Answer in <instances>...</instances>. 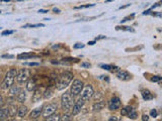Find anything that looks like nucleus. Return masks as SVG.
Wrapping results in <instances>:
<instances>
[{
  "label": "nucleus",
  "mask_w": 162,
  "mask_h": 121,
  "mask_svg": "<svg viewBox=\"0 0 162 121\" xmlns=\"http://www.w3.org/2000/svg\"><path fill=\"white\" fill-rule=\"evenodd\" d=\"M72 79H73V73L71 72H64L60 75V77L58 78V81L56 83V87L58 90H63L71 83Z\"/></svg>",
  "instance_id": "obj_1"
},
{
  "label": "nucleus",
  "mask_w": 162,
  "mask_h": 121,
  "mask_svg": "<svg viewBox=\"0 0 162 121\" xmlns=\"http://www.w3.org/2000/svg\"><path fill=\"white\" fill-rule=\"evenodd\" d=\"M74 103V96L70 92H65L61 96V107L66 112L72 109Z\"/></svg>",
  "instance_id": "obj_2"
},
{
  "label": "nucleus",
  "mask_w": 162,
  "mask_h": 121,
  "mask_svg": "<svg viewBox=\"0 0 162 121\" xmlns=\"http://www.w3.org/2000/svg\"><path fill=\"white\" fill-rule=\"evenodd\" d=\"M16 74H17L16 69H10V70L6 73L4 79H3V82L1 83L2 89H8V88H10L12 86L13 83H14V81H15Z\"/></svg>",
  "instance_id": "obj_3"
},
{
  "label": "nucleus",
  "mask_w": 162,
  "mask_h": 121,
  "mask_svg": "<svg viewBox=\"0 0 162 121\" xmlns=\"http://www.w3.org/2000/svg\"><path fill=\"white\" fill-rule=\"evenodd\" d=\"M31 77V72H29L28 69H21V70L17 71V74H16L15 77V81L17 84H24L28 82V80Z\"/></svg>",
  "instance_id": "obj_4"
},
{
  "label": "nucleus",
  "mask_w": 162,
  "mask_h": 121,
  "mask_svg": "<svg viewBox=\"0 0 162 121\" xmlns=\"http://www.w3.org/2000/svg\"><path fill=\"white\" fill-rule=\"evenodd\" d=\"M93 94H94V90H93V88H92L91 85H86L85 87L82 88V90L80 92L81 98L84 101H88L90 98H92Z\"/></svg>",
  "instance_id": "obj_5"
},
{
  "label": "nucleus",
  "mask_w": 162,
  "mask_h": 121,
  "mask_svg": "<svg viewBox=\"0 0 162 121\" xmlns=\"http://www.w3.org/2000/svg\"><path fill=\"white\" fill-rule=\"evenodd\" d=\"M82 88H83V82L80 80H74L73 83H72V85H71L70 93L73 95L74 97L78 96L81 92Z\"/></svg>",
  "instance_id": "obj_6"
},
{
  "label": "nucleus",
  "mask_w": 162,
  "mask_h": 121,
  "mask_svg": "<svg viewBox=\"0 0 162 121\" xmlns=\"http://www.w3.org/2000/svg\"><path fill=\"white\" fill-rule=\"evenodd\" d=\"M58 109V104L57 103H49L46 106H44V110H43V116L47 118L48 116L52 115L56 112Z\"/></svg>",
  "instance_id": "obj_7"
},
{
  "label": "nucleus",
  "mask_w": 162,
  "mask_h": 121,
  "mask_svg": "<svg viewBox=\"0 0 162 121\" xmlns=\"http://www.w3.org/2000/svg\"><path fill=\"white\" fill-rule=\"evenodd\" d=\"M84 102L85 101L82 99V98H80V99H78L76 102L74 103V105L73 107H72V116H75V115H77V114L80 113V111L82 109V107H83L84 105Z\"/></svg>",
  "instance_id": "obj_8"
},
{
  "label": "nucleus",
  "mask_w": 162,
  "mask_h": 121,
  "mask_svg": "<svg viewBox=\"0 0 162 121\" xmlns=\"http://www.w3.org/2000/svg\"><path fill=\"white\" fill-rule=\"evenodd\" d=\"M121 104L122 103H121L120 98L114 97V98H111V101L108 102V108H110V110H111V111H115L121 107Z\"/></svg>",
  "instance_id": "obj_9"
},
{
  "label": "nucleus",
  "mask_w": 162,
  "mask_h": 121,
  "mask_svg": "<svg viewBox=\"0 0 162 121\" xmlns=\"http://www.w3.org/2000/svg\"><path fill=\"white\" fill-rule=\"evenodd\" d=\"M117 77H118V79H120L122 81H129L132 79L131 74L125 70H118L117 71Z\"/></svg>",
  "instance_id": "obj_10"
},
{
  "label": "nucleus",
  "mask_w": 162,
  "mask_h": 121,
  "mask_svg": "<svg viewBox=\"0 0 162 121\" xmlns=\"http://www.w3.org/2000/svg\"><path fill=\"white\" fill-rule=\"evenodd\" d=\"M43 110H44V106H40L38 108H36L31 112L29 114V118L31 119H37L38 117L41 116V114L43 113Z\"/></svg>",
  "instance_id": "obj_11"
},
{
  "label": "nucleus",
  "mask_w": 162,
  "mask_h": 121,
  "mask_svg": "<svg viewBox=\"0 0 162 121\" xmlns=\"http://www.w3.org/2000/svg\"><path fill=\"white\" fill-rule=\"evenodd\" d=\"M37 88V81L36 79H28V82H26V90L29 91V92H32V91L36 90Z\"/></svg>",
  "instance_id": "obj_12"
},
{
  "label": "nucleus",
  "mask_w": 162,
  "mask_h": 121,
  "mask_svg": "<svg viewBox=\"0 0 162 121\" xmlns=\"http://www.w3.org/2000/svg\"><path fill=\"white\" fill-rule=\"evenodd\" d=\"M21 91V88L19 86H16V85H12V86L9 88V95L11 97H15L19 94V92Z\"/></svg>",
  "instance_id": "obj_13"
},
{
  "label": "nucleus",
  "mask_w": 162,
  "mask_h": 121,
  "mask_svg": "<svg viewBox=\"0 0 162 121\" xmlns=\"http://www.w3.org/2000/svg\"><path fill=\"white\" fill-rule=\"evenodd\" d=\"M43 95H44V93H43L41 88H36L34 96H32V102H38V101H40Z\"/></svg>",
  "instance_id": "obj_14"
},
{
  "label": "nucleus",
  "mask_w": 162,
  "mask_h": 121,
  "mask_svg": "<svg viewBox=\"0 0 162 121\" xmlns=\"http://www.w3.org/2000/svg\"><path fill=\"white\" fill-rule=\"evenodd\" d=\"M8 117H10L8 108H0V120L7 119Z\"/></svg>",
  "instance_id": "obj_15"
},
{
  "label": "nucleus",
  "mask_w": 162,
  "mask_h": 121,
  "mask_svg": "<svg viewBox=\"0 0 162 121\" xmlns=\"http://www.w3.org/2000/svg\"><path fill=\"white\" fill-rule=\"evenodd\" d=\"M142 97H143V99L145 101H149V100H152L154 98V96L152 95V93L150 92L149 90H147V89H145L142 91Z\"/></svg>",
  "instance_id": "obj_16"
},
{
  "label": "nucleus",
  "mask_w": 162,
  "mask_h": 121,
  "mask_svg": "<svg viewBox=\"0 0 162 121\" xmlns=\"http://www.w3.org/2000/svg\"><path fill=\"white\" fill-rule=\"evenodd\" d=\"M28 109L26 106H24V105L21 106L17 110V116L21 117V118H24L26 114H28Z\"/></svg>",
  "instance_id": "obj_17"
},
{
  "label": "nucleus",
  "mask_w": 162,
  "mask_h": 121,
  "mask_svg": "<svg viewBox=\"0 0 162 121\" xmlns=\"http://www.w3.org/2000/svg\"><path fill=\"white\" fill-rule=\"evenodd\" d=\"M104 106H105V103L104 102V101H97L96 103H94L93 104V111H100V110H102L104 108Z\"/></svg>",
  "instance_id": "obj_18"
},
{
  "label": "nucleus",
  "mask_w": 162,
  "mask_h": 121,
  "mask_svg": "<svg viewBox=\"0 0 162 121\" xmlns=\"http://www.w3.org/2000/svg\"><path fill=\"white\" fill-rule=\"evenodd\" d=\"M100 67L104 69V70H107L110 72H115L119 70V68L117 66H114V65H100Z\"/></svg>",
  "instance_id": "obj_19"
},
{
  "label": "nucleus",
  "mask_w": 162,
  "mask_h": 121,
  "mask_svg": "<svg viewBox=\"0 0 162 121\" xmlns=\"http://www.w3.org/2000/svg\"><path fill=\"white\" fill-rule=\"evenodd\" d=\"M25 98H26V95H25V92L24 91H21L19 92V94L16 96V100L18 101L19 103H24V101H25Z\"/></svg>",
  "instance_id": "obj_20"
},
{
  "label": "nucleus",
  "mask_w": 162,
  "mask_h": 121,
  "mask_svg": "<svg viewBox=\"0 0 162 121\" xmlns=\"http://www.w3.org/2000/svg\"><path fill=\"white\" fill-rule=\"evenodd\" d=\"M8 109H9V114H10V117H13V116H15L16 114H17V107H16L14 104H11L10 106L8 107Z\"/></svg>",
  "instance_id": "obj_21"
},
{
  "label": "nucleus",
  "mask_w": 162,
  "mask_h": 121,
  "mask_svg": "<svg viewBox=\"0 0 162 121\" xmlns=\"http://www.w3.org/2000/svg\"><path fill=\"white\" fill-rule=\"evenodd\" d=\"M54 91H53V89L51 87H48L47 89L45 90V92H44V98L45 99H49V98H51L52 96H53V93Z\"/></svg>",
  "instance_id": "obj_22"
},
{
  "label": "nucleus",
  "mask_w": 162,
  "mask_h": 121,
  "mask_svg": "<svg viewBox=\"0 0 162 121\" xmlns=\"http://www.w3.org/2000/svg\"><path fill=\"white\" fill-rule=\"evenodd\" d=\"M34 57H35L34 55L28 54V53H24V54L17 55V58L19 59V60H28V59H32V58H34Z\"/></svg>",
  "instance_id": "obj_23"
},
{
  "label": "nucleus",
  "mask_w": 162,
  "mask_h": 121,
  "mask_svg": "<svg viewBox=\"0 0 162 121\" xmlns=\"http://www.w3.org/2000/svg\"><path fill=\"white\" fill-rule=\"evenodd\" d=\"M60 119H61L60 115H59V114H56V113L52 114V115L48 116L47 118H46V120H50V121H59Z\"/></svg>",
  "instance_id": "obj_24"
},
{
  "label": "nucleus",
  "mask_w": 162,
  "mask_h": 121,
  "mask_svg": "<svg viewBox=\"0 0 162 121\" xmlns=\"http://www.w3.org/2000/svg\"><path fill=\"white\" fill-rule=\"evenodd\" d=\"M115 29H117V30H124V31H131V32L135 31V29L132 28L131 27H123V25H122V27H117Z\"/></svg>",
  "instance_id": "obj_25"
},
{
  "label": "nucleus",
  "mask_w": 162,
  "mask_h": 121,
  "mask_svg": "<svg viewBox=\"0 0 162 121\" xmlns=\"http://www.w3.org/2000/svg\"><path fill=\"white\" fill-rule=\"evenodd\" d=\"M133 109V107H131V106H127V107H125V108H123L122 109V111H121V114L123 116H127L128 115V113L130 112V111Z\"/></svg>",
  "instance_id": "obj_26"
},
{
  "label": "nucleus",
  "mask_w": 162,
  "mask_h": 121,
  "mask_svg": "<svg viewBox=\"0 0 162 121\" xmlns=\"http://www.w3.org/2000/svg\"><path fill=\"white\" fill-rule=\"evenodd\" d=\"M127 116H128L130 119H136V118H137V112H136V110H135V109H132L130 112L128 113Z\"/></svg>",
  "instance_id": "obj_27"
},
{
  "label": "nucleus",
  "mask_w": 162,
  "mask_h": 121,
  "mask_svg": "<svg viewBox=\"0 0 162 121\" xmlns=\"http://www.w3.org/2000/svg\"><path fill=\"white\" fill-rule=\"evenodd\" d=\"M150 81L151 82H155V83H159L161 85L162 84V77H160V76H152Z\"/></svg>",
  "instance_id": "obj_28"
},
{
  "label": "nucleus",
  "mask_w": 162,
  "mask_h": 121,
  "mask_svg": "<svg viewBox=\"0 0 162 121\" xmlns=\"http://www.w3.org/2000/svg\"><path fill=\"white\" fill-rule=\"evenodd\" d=\"M71 116L72 114H69V113H65L64 115L61 117L60 120H63V121H68V120H71Z\"/></svg>",
  "instance_id": "obj_29"
},
{
  "label": "nucleus",
  "mask_w": 162,
  "mask_h": 121,
  "mask_svg": "<svg viewBox=\"0 0 162 121\" xmlns=\"http://www.w3.org/2000/svg\"><path fill=\"white\" fill-rule=\"evenodd\" d=\"M25 27H44V24H42V23H39V24H28V25H25Z\"/></svg>",
  "instance_id": "obj_30"
},
{
  "label": "nucleus",
  "mask_w": 162,
  "mask_h": 121,
  "mask_svg": "<svg viewBox=\"0 0 162 121\" xmlns=\"http://www.w3.org/2000/svg\"><path fill=\"white\" fill-rule=\"evenodd\" d=\"M101 96H102V95H101L100 93H94L93 96H92V97H94V100H95V101H100V99L101 98Z\"/></svg>",
  "instance_id": "obj_31"
},
{
  "label": "nucleus",
  "mask_w": 162,
  "mask_h": 121,
  "mask_svg": "<svg viewBox=\"0 0 162 121\" xmlns=\"http://www.w3.org/2000/svg\"><path fill=\"white\" fill-rule=\"evenodd\" d=\"M150 115H151V117H157L158 116V112H157V110L156 109H152L151 110V112H150Z\"/></svg>",
  "instance_id": "obj_32"
},
{
  "label": "nucleus",
  "mask_w": 162,
  "mask_h": 121,
  "mask_svg": "<svg viewBox=\"0 0 162 121\" xmlns=\"http://www.w3.org/2000/svg\"><path fill=\"white\" fill-rule=\"evenodd\" d=\"M13 32H14L13 30H4L1 34V35H2V37H5V35H10V34H13Z\"/></svg>",
  "instance_id": "obj_33"
},
{
  "label": "nucleus",
  "mask_w": 162,
  "mask_h": 121,
  "mask_svg": "<svg viewBox=\"0 0 162 121\" xmlns=\"http://www.w3.org/2000/svg\"><path fill=\"white\" fill-rule=\"evenodd\" d=\"M92 6H94V4H86V5H81V6H78V7H75L76 9H81V8H88V7H92Z\"/></svg>",
  "instance_id": "obj_34"
},
{
  "label": "nucleus",
  "mask_w": 162,
  "mask_h": 121,
  "mask_svg": "<svg viewBox=\"0 0 162 121\" xmlns=\"http://www.w3.org/2000/svg\"><path fill=\"white\" fill-rule=\"evenodd\" d=\"M63 61H67V62H78V59H75V58H65L63 59Z\"/></svg>",
  "instance_id": "obj_35"
},
{
  "label": "nucleus",
  "mask_w": 162,
  "mask_h": 121,
  "mask_svg": "<svg viewBox=\"0 0 162 121\" xmlns=\"http://www.w3.org/2000/svg\"><path fill=\"white\" fill-rule=\"evenodd\" d=\"M134 16H135V14H132V15H130V16H127V17H125L121 22H122V23H124V22L130 20V19H132V18H134Z\"/></svg>",
  "instance_id": "obj_36"
},
{
  "label": "nucleus",
  "mask_w": 162,
  "mask_h": 121,
  "mask_svg": "<svg viewBox=\"0 0 162 121\" xmlns=\"http://www.w3.org/2000/svg\"><path fill=\"white\" fill-rule=\"evenodd\" d=\"M84 48L83 44H76L74 45V48H76V50H78V48Z\"/></svg>",
  "instance_id": "obj_37"
},
{
  "label": "nucleus",
  "mask_w": 162,
  "mask_h": 121,
  "mask_svg": "<svg viewBox=\"0 0 162 121\" xmlns=\"http://www.w3.org/2000/svg\"><path fill=\"white\" fill-rule=\"evenodd\" d=\"M3 105H4V99H3L2 95L0 94V108H2Z\"/></svg>",
  "instance_id": "obj_38"
},
{
  "label": "nucleus",
  "mask_w": 162,
  "mask_h": 121,
  "mask_svg": "<svg viewBox=\"0 0 162 121\" xmlns=\"http://www.w3.org/2000/svg\"><path fill=\"white\" fill-rule=\"evenodd\" d=\"M81 67L82 68H90L91 65L90 64H87V63H82L81 64Z\"/></svg>",
  "instance_id": "obj_39"
},
{
  "label": "nucleus",
  "mask_w": 162,
  "mask_h": 121,
  "mask_svg": "<svg viewBox=\"0 0 162 121\" xmlns=\"http://www.w3.org/2000/svg\"><path fill=\"white\" fill-rule=\"evenodd\" d=\"M25 65H28V66H31V67H36V66H39V63H28V64H25Z\"/></svg>",
  "instance_id": "obj_40"
},
{
  "label": "nucleus",
  "mask_w": 162,
  "mask_h": 121,
  "mask_svg": "<svg viewBox=\"0 0 162 121\" xmlns=\"http://www.w3.org/2000/svg\"><path fill=\"white\" fill-rule=\"evenodd\" d=\"M142 120H143V121H148V120H149V116L146 115V114H144V115L142 116Z\"/></svg>",
  "instance_id": "obj_41"
},
{
  "label": "nucleus",
  "mask_w": 162,
  "mask_h": 121,
  "mask_svg": "<svg viewBox=\"0 0 162 121\" xmlns=\"http://www.w3.org/2000/svg\"><path fill=\"white\" fill-rule=\"evenodd\" d=\"M153 16H159V17L162 18V13H159V12H153V13H151Z\"/></svg>",
  "instance_id": "obj_42"
},
{
  "label": "nucleus",
  "mask_w": 162,
  "mask_h": 121,
  "mask_svg": "<svg viewBox=\"0 0 162 121\" xmlns=\"http://www.w3.org/2000/svg\"><path fill=\"white\" fill-rule=\"evenodd\" d=\"M110 120H115V121H120L121 119H120V118H118L117 116H111V117H110Z\"/></svg>",
  "instance_id": "obj_43"
},
{
  "label": "nucleus",
  "mask_w": 162,
  "mask_h": 121,
  "mask_svg": "<svg viewBox=\"0 0 162 121\" xmlns=\"http://www.w3.org/2000/svg\"><path fill=\"white\" fill-rule=\"evenodd\" d=\"M38 12H39V13H48L49 10H45V9H40Z\"/></svg>",
  "instance_id": "obj_44"
},
{
  "label": "nucleus",
  "mask_w": 162,
  "mask_h": 121,
  "mask_svg": "<svg viewBox=\"0 0 162 121\" xmlns=\"http://www.w3.org/2000/svg\"><path fill=\"white\" fill-rule=\"evenodd\" d=\"M53 11H54L55 13H57V14H59V13H60V12H61V11H60V9H58V8H56V7H55V8H53Z\"/></svg>",
  "instance_id": "obj_45"
},
{
  "label": "nucleus",
  "mask_w": 162,
  "mask_h": 121,
  "mask_svg": "<svg viewBox=\"0 0 162 121\" xmlns=\"http://www.w3.org/2000/svg\"><path fill=\"white\" fill-rule=\"evenodd\" d=\"M100 78H101V79H104V81H107V82H110V79H108V77H107V76H101Z\"/></svg>",
  "instance_id": "obj_46"
},
{
  "label": "nucleus",
  "mask_w": 162,
  "mask_h": 121,
  "mask_svg": "<svg viewBox=\"0 0 162 121\" xmlns=\"http://www.w3.org/2000/svg\"><path fill=\"white\" fill-rule=\"evenodd\" d=\"M104 38H105L104 35H100V37H97L96 38H95V41H97V40H104Z\"/></svg>",
  "instance_id": "obj_47"
},
{
  "label": "nucleus",
  "mask_w": 162,
  "mask_h": 121,
  "mask_svg": "<svg viewBox=\"0 0 162 121\" xmlns=\"http://www.w3.org/2000/svg\"><path fill=\"white\" fill-rule=\"evenodd\" d=\"M2 57L3 58H9V59H11V58H13V55H3Z\"/></svg>",
  "instance_id": "obj_48"
},
{
  "label": "nucleus",
  "mask_w": 162,
  "mask_h": 121,
  "mask_svg": "<svg viewBox=\"0 0 162 121\" xmlns=\"http://www.w3.org/2000/svg\"><path fill=\"white\" fill-rule=\"evenodd\" d=\"M131 4H127V5H125V6H121L120 7V9H124V8H127V7H129V6H130Z\"/></svg>",
  "instance_id": "obj_49"
},
{
  "label": "nucleus",
  "mask_w": 162,
  "mask_h": 121,
  "mask_svg": "<svg viewBox=\"0 0 162 121\" xmlns=\"http://www.w3.org/2000/svg\"><path fill=\"white\" fill-rule=\"evenodd\" d=\"M95 44V41H88V44L89 45H93Z\"/></svg>",
  "instance_id": "obj_50"
},
{
  "label": "nucleus",
  "mask_w": 162,
  "mask_h": 121,
  "mask_svg": "<svg viewBox=\"0 0 162 121\" xmlns=\"http://www.w3.org/2000/svg\"><path fill=\"white\" fill-rule=\"evenodd\" d=\"M1 1H4V2H9L10 0H1Z\"/></svg>",
  "instance_id": "obj_51"
},
{
  "label": "nucleus",
  "mask_w": 162,
  "mask_h": 121,
  "mask_svg": "<svg viewBox=\"0 0 162 121\" xmlns=\"http://www.w3.org/2000/svg\"><path fill=\"white\" fill-rule=\"evenodd\" d=\"M111 1H114V0H107V2H111Z\"/></svg>",
  "instance_id": "obj_52"
},
{
  "label": "nucleus",
  "mask_w": 162,
  "mask_h": 121,
  "mask_svg": "<svg viewBox=\"0 0 162 121\" xmlns=\"http://www.w3.org/2000/svg\"><path fill=\"white\" fill-rule=\"evenodd\" d=\"M160 86H161V87H162V84H161V85H160Z\"/></svg>",
  "instance_id": "obj_53"
},
{
  "label": "nucleus",
  "mask_w": 162,
  "mask_h": 121,
  "mask_svg": "<svg viewBox=\"0 0 162 121\" xmlns=\"http://www.w3.org/2000/svg\"><path fill=\"white\" fill-rule=\"evenodd\" d=\"M0 13H1V11H0Z\"/></svg>",
  "instance_id": "obj_54"
}]
</instances>
